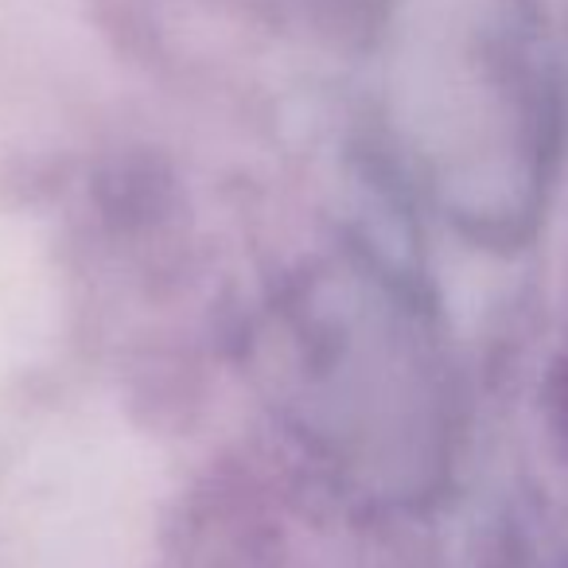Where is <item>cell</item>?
<instances>
[{"instance_id": "1", "label": "cell", "mask_w": 568, "mask_h": 568, "mask_svg": "<svg viewBox=\"0 0 568 568\" xmlns=\"http://www.w3.org/2000/svg\"><path fill=\"white\" fill-rule=\"evenodd\" d=\"M565 409H568V371H565Z\"/></svg>"}]
</instances>
